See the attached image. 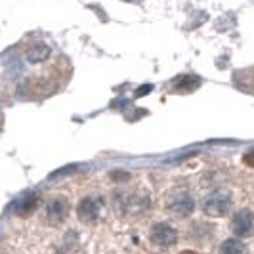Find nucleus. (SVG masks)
<instances>
[{
    "label": "nucleus",
    "instance_id": "nucleus-13",
    "mask_svg": "<svg viewBox=\"0 0 254 254\" xmlns=\"http://www.w3.org/2000/svg\"><path fill=\"white\" fill-rule=\"evenodd\" d=\"M180 254H197L195 251H184V253H180Z\"/></svg>",
    "mask_w": 254,
    "mask_h": 254
},
{
    "label": "nucleus",
    "instance_id": "nucleus-5",
    "mask_svg": "<svg viewBox=\"0 0 254 254\" xmlns=\"http://www.w3.org/2000/svg\"><path fill=\"white\" fill-rule=\"evenodd\" d=\"M231 231L237 235V237H251L253 235V212L251 208H241L233 220H231Z\"/></svg>",
    "mask_w": 254,
    "mask_h": 254
},
{
    "label": "nucleus",
    "instance_id": "nucleus-11",
    "mask_svg": "<svg viewBox=\"0 0 254 254\" xmlns=\"http://www.w3.org/2000/svg\"><path fill=\"white\" fill-rule=\"evenodd\" d=\"M245 163H247L249 166H253V155H251V153L245 155Z\"/></svg>",
    "mask_w": 254,
    "mask_h": 254
},
{
    "label": "nucleus",
    "instance_id": "nucleus-2",
    "mask_svg": "<svg viewBox=\"0 0 254 254\" xmlns=\"http://www.w3.org/2000/svg\"><path fill=\"white\" fill-rule=\"evenodd\" d=\"M67 214H69V201L62 195L52 197L44 204V216H46L48 224H52V226H58V224L65 222Z\"/></svg>",
    "mask_w": 254,
    "mask_h": 254
},
{
    "label": "nucleus",
    "instance_id": "nucleus-9",
    "mask_svg": "<svg viewBox=\"0 0 254 254\" xmlns=\"http://www.w3.org/2000/svg\"><path fill=\"white\" fill-rule=\"evenodd\" d=\"M48 56H50V48L44 46V44H37V46H33L31 50L27 52V58H29V62H33V64L44 62Z\"/></svg>",
    "mask_w": 254,
    "mask_h": 254
},
{
    "label": "nucleus",
    "instance_id": "nucleus-7",
    "mask_svg": "<svg viewBox=\"0 0 254 254\" xmlns=\"http://www.w3.org/2000/svg\"><path fill=\"white\" fill-rule=\"evenodd\" d=\"M38 204V199L35 193H29V195H25L23 199H19V201H15L13 203V212L15 214H19V216H27V214H31L35 208H37Z\"/></svg>",
    "mask_w": 254,
    "mask_h": 254
},
{
    "label": "nucleus",
    "instance_id": "nucleus-3",
    "mask_svg": "<svg viewBox=\"0 0 254 254\" xmlns=\"http://www.w3.org/2000/svg\"><path fill=\"white\" fill-rule=\"evenodd\" d=\"M166 208H168L174 216L186 218L195 210V201H193V197H191L188 191H176V193H172V195L168 197Z\"/></svg>",
    "mask_w": 254,
    "mask_h": 254
},
{
    "label": "nucleus",
    "instance_id": "nucleus-1",
    "mask_svg": "<svg viewBox=\"0 0 254 254\" xmlns=\"http://www.w3.org/2000/svg\"><path fill=\"white\" fill-rule=\"evenodd\" d=\"M203 210L210 218H224L231 210V195L226 190L210 193L203 203Z\"/></svg>",
    "mask_w": 254,
    "mask_h": 254
},
{
    "label": "nucleus",
    "instance_id": "nucleus-6",
    "mask_svg": "<svg viewBox=\"0 0 254 254\" xmlns=\"http://www.w3.org/2000/svg\"><path fill=\"white\" fill-rule=\"evenodd\" d=\"M76 216L84 224H96L100 218V203L92 197H84L76 206Z\"/></svg>",
    "mask_w": 254,
    "mask_h": 254
},
{
    "label": "nucleus",
    "instance_id": "nucleus-8",
    "mask_svg": "<svg viewBox=\"0 0 254 254\" xmlns=\"http://www.w3.org/2000/svg\"><path fill=\"white\" fill-rule=\"evenodd\" d=\"M220 254H247V247L241 239H228L220 245Z\"/></svg>",
    "mask_w": 254,
    "mask_h": 254
},
{
    "label": "nucleus",
    "instance_id": "nucleus-12",
    "mask_svg": "<svg viewBox=\"0 0 254 254\" xmlns=\"http://www.w3.org/2000/svg\"><path fill=\"white\" fill-rule=\"evenodd\" d=\"M147 90L151 92V86H143V88H140V90H138V96H143V94H145Z\"/></svg>",
    "mask_w": 254,
    "mask_h": 254
},
{
    "label": "nucleus",
    "instance_id": "nucleus-10",
    "mask_svg": "<svg viewBox=\"0 0 254 254\" xmlns=\"http://www.w3.org/2000/svg\"><path fill=\"white\" fill-rule=\"evenodd\" d=\"M197 86H199V78H195V76H182L176 80V90L178 92H191Z\"/></svg>",
    "mask_w": 254,
    "mask_h": 254
},
{
    "label": "nucleus",
    "instance_id": "nucleus-4",
    "mask_svg": "<svg viewBox=\"0 0 254 254\" xmlns=\"http://www.w3.org/2000/svg\"><path fill=\"white\" fill-rule=\"evenodd\" d=\"M151 241L157 245V247H163V249H168L172 245H176L178 241V231L172 228L170 224H155L151 228V233H149Z\"/></svg>",
    "mask_w": 254,
    "mask_h": 254
}]
</instances>
